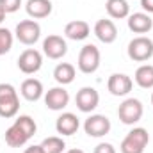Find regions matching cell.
I'll list each match as a JSON object with an SVG mask.
<instances>
[{
  "instance_id": "cell-1",
  "label": "cell",
  "mask_w": 153,
  "mask_h": 153,
  "mask_svg": "<svg viewBox=\"0 0 153 153\" xmlns=\"http://www.w3.org/2000/svg\"><path fill=\"white\" fill-rule=\"evenodd\" d=\"M36 130L38 125L30 116H18L14 123L5 130V143L11 148H22L29 143L30 137H34Z\"/></svg>"
},
{
  "instance_id": "cell-2",
  "label": "cell",
  "mask_w": 153,
  "mask_h": 153,
  "mask_svg": "<svg viewBox=\"0 0 153 153\" xmlns=\"http://www.w3.org/2000/svg\"><path fill=\"white\" fill-rule=\"evenodd\" d=\"M148 143H150L148 130L143 128V126H137V128H132L125 135V139L119 144V152L121 153H144Z\"/></svg>"
},
{
  "instance_id": "cell-3",
  "label": "cell",
  "mask_w": 153,
  "mask_h": 153,
  "mask_svg": "<svg viewBox=\"0 0 153 153\" xmlns=\"http://www.w3.org/2000/svg\"><path fill=\"white\" fill-rule=\"evenodd\" d=\"M20 111V98L14 85L2 82L0 84V117H14Z\"/></svg>"
},
{
  "instance_id": "cell-4",
  "label": "cell",
  "mask_w": 153,
  "mask_h": 153,
  "mask_svg": "<svg viewBox=\"0 0 153 153\" xmlns=\"http://www.w3.org/2000/svg\"><path fill=\"white\" fill-rule=\"evenodd\" d=\"M76 66H78V70H80L82 73H85V75L94 73V71L100 68V50H98L94 45H84V46L80 48Z\"/></svg>"
},
{
  "instance_id": "cell-5",
  "label": "cell",
  "mask_w": 153,
  "mask_h": 153,
  "mask_svg": "<svg viewBox=\"0 0 153 153\" xmlns=\"http://www.w3.org/2000/svg\"><path fill=\"white\" fill-rule=\"evenodd\" d=\"M128 57L135 62H146L153 57V41L146 36H137L128 43Z\"/></svg>"
},
{
  "instance_id": "cell-6",
  "label": "cell",
  "mask_w": 153,
  "mask_h": 153,
  "mask_svg": "<svg viewBox=\"0 0 153 153\" xmlns=\"http://www.w3.org/2000/svg\"><path fill=\"white\" fill-rule=\"evenodd\" d=\"M143 112H144V109H143L141 100H137V98H126L119 105V109H117V117H119V121L123 125H135L137 121H141Z\"/></svg>"
},
{
  "instance_id": "cell-7",
  "label": "cell",
  "mask_w": 153,
  "mask_h": 153,
  "mask_svg": "<svg viewBox=\"0 0 153 153\" xmlns=\"http://www.w3.org/2000/svg\"><path fill=\"white\" fill-rule=\"evenodd\" d=\"M14 36L20 43L30 46V45L38 43L41 38V27L36 20H22L14 29Z\"/></svg>"
},
{
  "instance_id": "cell-8",
  "label": "cell",
  "mask_w": 153,
  "mask_h": 153,
  "mask_svg": "<svg viewBox=\"0 0 153 153\" xmlns=\"http://www.w3.org/2000/svg\"><path fill=\"white\" fill-rule=\"evenodd\" d=\"M41 66H43V55H41V52L34 50V48L23 50L20 53V57H18V68L25 75L38 73L39 70H41Z\"/></svg>"
},
{
  "instance_id": "cell-9",
  "label": "cell",
  "mask_w": 153,
  "mask_h": 153,
  "mask_svg": "<svg viewBox=\"0 0 153 153\" xmlns=\"http://www.w3.org/2000/svg\"><path fill=\"white\" fill-rule=\"evenodd\" d=\"M84 130L89 137H103L111 132V119L103 114H91L84 121Z\"/></svg>"
},
{
  "instance_id": "cell-10",
  "label": "cell",
  "mask_w": 153,
  "mask_h": 153,
  "mask_svg": "<svg viewBox=\"0 0 153 153\" xmlns=\"http://www.w3.org/2000/svg\"><path fill=\"white\" fill-rule=\"evenodd\" d=\"M75 103H76V109L80 112H93L98 103H100V94L94 87H82L75 96Z\"/></svg>"
},
{
  "instance_id": "cell-11",
  "label": "cell",
  "mask_w": 153,
  "mask_h": 153,
  "mask_svg": "<svg viewBox=\"0 0 153 153\" xmlns=\"http://www.w3.org/2000/svg\"><path fill=\"white\" fill-rule=\"evenodd\" d=\"M66 52H68L66 41H64V38H61L57 34H50L48 38L43 41V53L48 59H53V61L62 59L66 55Z\"/></svg>"
},
{
  "instance_id": "cell-12",
  "label": "cell",
  "mask_w": 153,
  "mask_h": 153,
  "mask_svg": "<svg viewBox=\"0 0 153 153\" xmlns=\"http://www.w3.org/2000/svg\"><path fill=\"white\" fill-rule=\"evenodd\" d=\"M134 87V80L125 73H112L107 80V89L112 96H126Z\"/></svg>"
},
{
  "instance_id": "cell-13",
  "label": "cell",
  "mask_w": 153,
  "mask_h": 153,
  "mask_svg": "<svg viewBox=\"0 0 153 153\" xmlns=\"http://www.w3.org/2000/svg\"><path fill=\"white\" fill-rule=\"evenodd\" d=\"M68 103H70V94L62 85L52 87L45 94V105L50 111H62L64 107H68Z\"/></svg>"
},
{
  "instance_id": "cell-14",
  "label": "cell",
  "mask_w": 153,
  "mask_h": 153,
  "mask_svg": "<svg viewBox=\"0 0 153 153\" xmlns=\"http://www.w3.org/2000/svg\"><path fill=\"white\" fill-rule=\"evenodd\" d=\"M94 36L100 39L102 43H105V45H111V43H114L116 38H117V27H116V23L112 20H109V18H102V20H98L96 23H94Z\"/></svg>"
},
{
  "instance_id": "cell-15",
  "label": "cell",
  "mask_w": 153,
  "mask_h": 153,
  "mask_svg": "<svg viewBox=\"0 0 153 153\" xmlns=\"http://www.w3.org/2000/svg\"><path fill=\"white\" fill-rule=\"evenodd\" d=\"M126 22H128V29L135 34H146L153 27V20L148 13H134L128 16Z\"/></svg>"
},
{
  "instance_id": "cell-16",
  "label": "cell",
  "mask_w": 153,
  "mask_h": 153,
  "mask_svg": "<svg viewBox=\"0 0 153 153\" xmlns=\"http://www.w3.org/2000/svg\"><path fill=\"white\" fill-rule=\"evenodd\" d=\"M80 126V121L73 112H62L55 121V130L61 135H73Z\"/></svg>"
},
{
  "instance_id": "cell-17",
  "label": "cell",
  "mask_w": 153,
  "mask_h": 153,
  "mask_svg": "<svg viewBox=\"0 0 153 153\" xmlns=\"http://www.w3.org/2000/svg\"><path fill=\"white\" fill-rule=\"evenodd\" d=\"M52 2L50 0H27L25 4V11L32 20H41L52 14Z\"/></svg>"
},
{
  "instance_id": "cell-18",
  "label": "cell",
  "mask_w": 153,
  "mask_h": 153,
  "mask_svg": "<svg viewBox=\"0 0 153 153\" xmlns=\"http://www.w3.org/2000/svg\"><path fill=\"white\" fill-rule=\"evenodd\" d=\"M89 34H91V27L84 20H73V22L66 23V27H64V36L73 41H84Z\"/></svg>"
},
{
  "instance_id": "cell-19",
  "label": "cell",
  "mask_w": 153,
  "mask_h": 153,
  "mask_svg": "<svg viewBox=\"0 0 153 153\" xmlns=\"http://www.w3.org/2000/svg\"><path fill=\"white\" fill-rule=\"evenodd\" d=\"M20 93L25 100L29 102H38L39 98L43 96V84L38 78H25L22 82V87H20Z\"/></svg>"
},
{
  "instance_id": "cell-20",
  "label": "cell",
  "mask_w": 153,
  "mask_h": 153,
  "mask_svg": "<svg viewBox=\"0 0 153 153\" xmlns=\"http://www.w3.org/2000/svg\"><path fill=\"white\" fill-rule=\"evenodd\" d=\"M105 9H107V14L114 20H123L130 16V5L126 0H107Z\"/></svg>"
},
{
  "instance_id": "cell-21",
  "label": "cell",
  "mask_w": 153,
  "mask_h": 153,
  "mask_svg": "<svg viewBox=\"0 0 153 153\" xmlns=\"http://www.w3.org/2000/svg\"><path fill=\"white\" fill-rule=\"evenodd\" d=\"M75 75H76L75 66L70 64V62H61V64H57L55 70H53V78H55V82L61 84V85L71 84V82L75 80Z\"/></svg>"
},
{
  "instance_id": "cell-22",
  "label": "cell",
  "mask_w": 153,
  "mask_h": 153,
  "mask_svg": "<svg viewBox=\"0 0 153 153\" xmlns=\"http://www.w3.org/2000/svg\"><path fill=\"white\" fill-rule=\"evenodd\" d=\"M134 80L139 87L143 89H152L153 87V64H143L135 70Z\"/></svg>"
},
{
  "instance_id": "cell-23",
  "label": "cell",
  "mask_w": 153,
  "mask_h": 153,
  "mask_svg": "<svg viewBox=\"0 0 153 153\" xmlns=\"http://www.w3.org/2000/svg\"><path fill=\"white\" fill-rule=\"evenodd\" d=\"M39 146H41L43 153H62L66 150V143L62 141V137H57V135L43 139V143Z\"/></svg>"
},
{
  "instance_id": "cell-24",
  "label": "cell",
  "mask_w": 153,
  "mask_h": 153,
  "mask_svg": "<svg viewBox=\"0 0 153 153\" xmlns=\"http://www.w3.org/2000/svg\"><path fill=\"white\" fill-rule=\"evenodd\" d=\"M13 41H14L13 32L5 27H0V55H5L7 52H11Z\"/></svg>"
},
{
  "instance_id": "cell-25",
  "label": "cell",
  "mask_w": 153,
  "mask_h": 153,
  "mask_svg": "<svg viewBox=\"0 0 153 153\" xmlns=\"http://www.w3.org/2000/svg\"><path fill=\"white\" fill-rule=\"evenodd\" d=\"M22 5V0H0V7L5 13H16Z\"/></svg>"
},
{
  "instance_id": "cell-26",
  "label": "cell",
  "mask_w": 153,
  "mask_h": 153,
  "mask_svg": "<svg viewBox=\"0 0 153 153\" xmlns=\"http://www.w3.org/2000/svg\"><path fill=\"white\" fill-rule=\"evenodd\" d=\"M93 153H116V148L111 143H100V144L94 148Z\"/></svg>"
},
{
  "instance_id": "cell-27",
  "label": "cell",
  "mask_w": 153,
  "mask_h": 153,
  "mask_svg": "<svg viewBox=\"0 0 153 153\" xmlns=\"http://www.w3.org/2000/svg\"><path fill=\"white\" fill-rule=\"evenodd\" d=\"M141 7L150 14V13H153V0H141Z\"/></svg>"
},
{
  "instance_id": "cell-28",
  "label": "cell",
  "mask_w": 153,
  "mask_h": 153,
  "mask_svg": "<svg viewBox=\"0 0 153 153\" xmlns=\"http://www.w3.org/2000/svg\"><path fill=\"white\" fill-rule=\"evenodd\" d=\"M23 153H43V150H41V146H39V144H34V146L25 148V150H23Z\"/></svg>"
},
{
  "instance_id": "cell-29",
  "label": "cell",
  "mask_w": 153,
  "mask_h": 153,
  "mask_svg": "<svg viewBox=\"0 0 153 153\" xmlns=\"http://www.w3.org/2000/svg\"><path fill=\"white\" fill-rule=\"evenodd\" d=\"M5 14H7V13H5V11H4V9L0 7V23H2L4 20H5Z\"/></svg>"
},
{
  "instance_id": "cell-30",
  "label": "cell",
  "mask_w": 153,
  "mask_h": 153,
  "mask_svg": "<svg viewBox=\"0 0 153 153\" xmlns=\"http://www.w3.org/2000/svg\"><path fill=\"white\" fill-rule=\"evenodd\" d=\"M66 153H84L82 150H78V148H73V150H68Z\"/></svg>"
},
{
  "instance_id": "cell-31",
  "label": "cell",
  "mask_w": 153,
  "mask_h": 153,
  "mask_svg": "<svg viewBox=\"0 0 153 153\" xmlns=\"http://www.w3.org/2000/svg\"><path fill=\"white\" fill-rule=\"evenodd\" d=\"M152 105H153V94H152Z\"/></svg>"
}]
</instances>
